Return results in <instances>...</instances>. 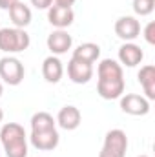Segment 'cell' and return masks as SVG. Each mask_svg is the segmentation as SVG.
<instances>
[{
  "label": "cell",
  "instance_id": "obj_1",
  "mask_svg": "<svg viewBox=\"0 0 155 157\" xmlns=\"http://www.w3.org/2000/svg\"><path fill=\"white\" fill-rule=\"evenodd\" d=\"M0 141L7 157H28L26 132L17 122H7L0 130Z\"/></svg>",
  "mask_w": 155,
  "mask_h": 157
},
{
  "label": "cell",
  "instance_id": "obj_2",
  "mask_svg": "<svg viewBox=\"0 0 155 157\" xmlns=\"http://www.w3.org/2000/svg\"><path fill=\"white\" fill-rule=\"evenodd\" d=\"M31 44L29 35L22 28H2L0 29V49L6 53H20Z\"/></svg>",
  "mask_w": 155,
  "mask_h": 157
},
{
  "label": "cell",
  "instance_id": "obj_3",
  "mask_svg": "<svg viewBox=\"0 0 155 157\" xmlns=\"http://www.w3.org/2000/svg\"><path fill=\"white\" fill-rule=\"evenodd\" d=\"M128 150V137L122 130H110L104 137V146L99 157H126Z\"/></svg>",
  "mask_w": 155,
  "mask_h": 157
},
{
  "label": "cell",
  "instance_id": "obj_4",
  "mask_svg": "<svg viewBox=\"0 0 155 157\" xmlns=\"http://www.w3.org/2000/svg\"><path fill=\"white\" fill-rule=\"evenodd\" d=\"M24 64L15 57H4L0 60V78L9 86H18L24 80Z\"/></svg>",
  "mask_w": 155,
  "mask_h": 157
},
{
  "label": "cell",
  "instance_id": "obj_5",
  "mask_svg": "<svg viewBox=\"0 0 155 157\" xmlns=\"http://www.w3.org/2000/svg\"><path fill=\"white\" fill-rule=\"evenodd\" d=\"M120 110L128 115H146L150 112V101L137 93H128L120 97Z\"/></svg>",
  "mask_w": 155,
  "mask_h": 157
},
{
  "label": "cell",
  "instance_id": "obj_6",
  "mask_svg": "<svg viewBox=\"0 0 155 157\" xmlns=\"http://www.w3.org/2000/svg\"><path fill=\"white\" fill-rule=\"evenodd\" d=\"M68 77L71 78V82L75 84H86L93 77V64L82 62L71 57V60L68 62Z\"/></svg>",
  "mask_w": 155,
  "mask_h": 157
},
{
  "label": "cell",
  "instance_id": "obj_7",
  "mask_svg": "<svg viewBox=\"0 0 155 157\" xmlns=\"http://www.w3.org/2000/svg\"><path fill=\"white\" fill-rule=\"evenodd\" d=\"M47 20H49L51 26H55L59 29H64V28L73 24L75 13H73L71 7H60V6L51 4V7L47 9Z\"/></svg>",
  "mask_w": 155,
  "mask_h": 157
},
{
  "label": "cell",
  "instance_id": "obj_8",
  "mask_svg": "<svg viewBox=\"0 0 155 157\" xmlns=\"http://www.w3.org/2000/svg\"><path fill=\"white\" fill-rule=\"evenodd\" d=\"M115 33L122 40H133L141 35V22L135 17H120L115 22Z\"/></svg>",
  "mask_w": 155,
  "mask_h": 157
},
{
  "label": "cell",
  "instance_id": "obj_9",
  "mask_svg": "<svg viewBox=\"0 0 155 157\" xmlns=\"http://www.w3.org/2000/svg\"><path fill=\"white\" fill-rule=\"evenodd\" d=\"M31 144L37 150H55L59 146L60 135L57 130H46V132H31Z\"/></svg>",
  "mask_w": 155,
  "mask_h": 157
},
{
  "label": "cell",
  "instance_id": "obj_10",
  "mask_svg": "<svg viewBox=\"0 0 155 157\" xmlns=\"http://www.w3.org/2000/svg\"><path fill=\"white\" fill-rule=\"evenodd\" d=\"M46 44L53 55H64L68 53V49H71L73 40H71V35H68L64 29H57L47 37Z\"/></svg>",
  "mask_w": 155,
  "mask_h": 157
},
{
  "label": "cell",
  "instance_id": "obj_11",
  "mask_svg": "<svg viewBox=\"0 0 155 157\" xmlns=\"http://www.w3.org/2000/svg\"><path fill=\"white\" fill-rule=\"evenodd\" d=\"M142 57H144L142 49L133 42H126L119 48V60L128 68H135L137 64H141Z\"/></svg>",
  "mask_w": 155,
  "mask_h": 157
},
{
  "label": "cell",
  "instance_id": "obj_12",
  "mask_svg": "<svg viewBox=\"0 0 155 157\" xmlns=\"http://www.w3.org/2000/svg\"><path fill=\"white\" fill-rule=\"evenodd\" d=\"M97 91L106 101L119 99L124 93V78H120V80H99L97 82Z\"/></svg>",
  "mask_w": 155,
  "mask_h": 157
},
{
  "label": "cell",
  "instance_id": "obj_13",
  "mask_svg": "<svg viewBox=\"0 0 155 157\" xmlns=\"http://www.w3.org/2000/svg\"><path fill=\"white\" fill-rule=\"evenodd\" d=\"M42 75L44 78L47 80V82H51V84H57L62 75H64V68H62V62L59 60V57H47V59H44V62H42Z\"/></svg>",
  "mask_w": 155,
  "mask_h": 157
},
{
  "label": "cell",
  "instance_id": "obj_14",
  "mask_svg": "<svg viewBox=\"0 0 155 157\" xmlns=\"http://www.w3.org/2000/svg\"><path fill=\"white\" fill-rule=\"evenodd\" d=\"M9 17H11L15 28H22V29H24L26 26L31 24V9H29L24 2H20V0H17V2L9 7Z\"/></svg>",
  "mask_w": 155,
  "mask_h": 157
},
{
  "label": "cell",
  "instance_id": "obj_15",
  "mask_svg": "<svg viewBox=\"0 0 155 157\" xmlns=\"http://www.w3.org/2000/svg\"><path fill=\"white\" fill-rule=\"evenodd\" d=\"M97 73H99V80H120V78H124L122 66L117 60H113V59L100 60Z\"/></svg>",
  "mask_w": 155,
  "mask_h": 157
},
{
  "label": "cell",
  "instance_id": "obj_16",
  "mask_svg": "<svg viewBox=\"0 0 155 157\" xmlns=\"http://www.w3.org/2000/svg\"><path fill=\"white\" fill-rule=\"evenodd\" d=\"M80 112H78V108L75 106H64L60 112H59V115H57V122H59V126L60 128H64V130H75L78 128V124H80Z\"/></svg>",
  "mask_w": 155,
  "mask_h": 157
},
{
  "label": "cell",
  "instance_id": "obj_17",
  "mask_svg": "<svg viewBox=\"0 0 155 157\" xmlns=\"http://www.w3.org/2000/svg\"><path fill=\"white\" fill-rule=\"evenodd\" d=\"M139 82L146 93V99L148 101H153L155 99V66L148 64V66H142L141 71H139Z\"/></svg>",
  "mask_w": 155,
  "mask_h": 157
},
{
  "label": "cell",
  "instance_id": "obj_18",
  "mask_svg": "<svg viewBox=\"0 0 155 157\" xmlns=\"http://www.w3.org/2000/svg\"><path fill=\"white\" fill-rule=\"evenodd\" d=\"M99 57H100V48L99 44H93V42H84L73 51V59L88 62V64H93Z\"/></svg>",
  "mask_w": 155,
  "mask_h": 157
},
{
  "label": "cell",
  "instance_id": "obj_19",
  "mask_svg": "<svg viewBox=\"0 0 155 157\" xmlns=\"http://www.w3.org/2000/svg\"><path fill=\"white\" fill-rule=\"evenodd\" d=\"M55 130V119L47 112H39L31 117V132H46Z\"/></svg>",
  "mask_w": 155,
  "mask_h": 157
},
{
  "label": "cell",
  "instance_id": "obj_20",
  "mask_svg": "<svg viewBox=\"0 0 155 157\" xmlns=\"http://www.w3.org/2000/svg\"><path fill=\"white\" fill-rule=\"evenodd\" d=\"M155 0H133V11L141 17H146L153 11Z\"/></svg>",
  "mask_w": 155,
  "mask_h": 157
},
{
  "label": "cell",
  "instance_id": "obj_21",
  "mask_svg": "<svg viewBox=\"0 0 155 157\" xmlns=\"http://www.w3.org/2000/svg\"><path fill=\"white\" fill-rule=\"evenodd\" d=\"M144 39L148 44H155V22H148L144 28Z\"/></svg>",
  "mask_w": 155,
  "mask_h": 157
},
{
  "label": "cell",
  "instance_id": "obj_22",
  "mask_svg": "<svg viewBox=\"0 0 155 157\" xmlns=\"http://www.w3.org/2000/svg\"><path fill=\"white\" fill-rule=\"evenodd\" d=\"M31 4L37 7V9H49L53 0H31Z\"/></svg>",
  "mask_w": 155,
  "mask_h": 157
},
{
  "label": "cell",
  "instance_id": "obj_23",
  "mask_svg": "<svg viewBox=\"0 0 155 157\" xmlns=\"http://www.w3.org/2000/svg\"><path fill=\"white\" fill-rule=\"evenodd\" d=\"M77 0H53L55 6H60V7H71Z\"/></svg>",
  "mask_w": 155,
  "mask_h": 157
},
{
  "label": "cell",
  "instance_id": "obj_24",
  "mask_svg": "<svg viewBox=\"0 0 155 157\" xmlns=\"http://www.w3.org/2000/svg\"><path fill=\"white\" fill-rule=\"evenodd\" d=\"M15 2H17V0H0V7H2V9H9Z\"/></svg>",
  "mask_w": 155,
  "mask_h": 157
},
{
  "label": "cell",
  "instance_id": "obj_25",
  "mask_svg": "<svg viewBox=\"0 0 155 157\" xmlns=\"http://www.w3.org/2000/svg\"><path fill=\"white\" fill-rule=\"evenodd\" d=\"M2 119H4V110L0 108V122H2Z\"/></svg>",
  "mask_w": 155,
  "mask_h": 157
},
{
  "label": "cell",
  "instance_id": "obj_26",
  "mask_svg": "<svg viewBox=\"0 0 155 157\" xmlns=\"http://www.w3.org/2000/svg\"><path fill=\"white\" fill-rule=\"evenodd\" d=\"M2 93H4V88H2V82H0V97H2Z\"/></svg>",
  "mask_w": 155,
  "mask_h": 157
},
{
  "label": "cell",
  "instance_id": "obj_27",
  "mask_svg": "<svg viewBox=\"0 0 155 157\" xmlns=\"http://www.w3.org/2000/svg\"><path fill=\"white\" fill-rule=\"evenodd\" d=\"M139 157H148V155H139Z\"/></svg>",
  "mask_w": 155,
  "mask_h": 157
}]
</instances>
